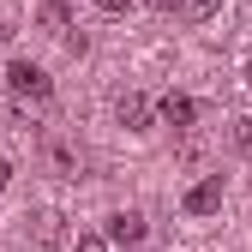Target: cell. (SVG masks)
Masks as SVG:
<instances>
[{"instance_id":"8fae6325","label":"cell","mask_w":252,"mask_h":252,"mask_svg":"<svg viewBox=\"0 0 252 252\" xmlns=\"http://www.w3.org/2000/svg\"><path fill=\"white\" fill-rule=\"evenodd\" d=\"M6 180H12V162H0V186H6Z\"/></svg>"},{"instance_id":"5bb4252c","label":"cell","mask_w":252,"mask_h":252,"mask_svg":"<svg viewBox=\"0 0 252 252\" xmlns=\"http://www.w3.org/2000/svg\"><path fill=\"white\" fill-rule=\"evenodd\" d=\"M246 84H252V60H246Z\"/></svg>"},{"instance_id":"52a82bcc","label":"cell","mask_w":252,"mask_h":252,"mask_svg":"<svg viewBox=\"0 0 252 252\" xmlns=\"http://www.w3.org/2000/svg\"><path fill=\"white\" fill-rule=\"evenodd\" d=\"M234 150H240V156H252V114H240V120H234Z\"/></svg>"},{"instance_id":"30bf717a","label":"cell","mask_w":252,"mask_h":252,"mask_svg":"<svg viewBox=\"0 0 252 252\" xmlns=\"http://www.w3.org/2000/svg\"><path fill=\"white\" fill-rule=\"evenodd\" d=\"M96 6H102V12H126V6H132V0H96Z\"/></svg>"},{"instance_id":"3957f363","label":"cell","mask_w":252,"mask_h":252,"mask_svg":"<svg viewBox=\"0 0 252 252\" xmlns=\"http://www.w3.org/2000/svg\"><path fill=\"white\" fill-rule=\"evenodd\" d=\"M156 114H162L168 126H192V120H198V102H192V96H174V90H168V96L156 102Z\"/></svg>"},{"instance_id":"ba28073f","label":"cell","mask_w":252,"mask_h":252,"mask_svg":"<svg viewBox=\"0 0 252 252\" xmlns=\"http://www.w3.org/2000/svg\"><path fill=\"white\" fill-rule=\"evenodd\" d=\"M216 6H222V0H180V12H186V18H210Z\"/></svg>"},{"instance_id":"7c38bea8","label":"cell","mask_w":252,"mask_h":252,"mask_svg":"<svg viewBox=\"0 0 252 252\" xmlns=\"http://www.w3.org/2000/svg\"><path fill=\"white\" fill-rule=\"evenodd\" d=\"M6 36H12V30H6V24H0V48H6Z\"/></svg>"},{"instance_id":"6da1fadb","label":"cell","mask_w":252,"mask_h":252,"mask_svg":"<svg viewBox=\"0 0 252 252\" xmlns=\"http://www.w3.org/2000/svg\"><path fill=\"white\" fill-rule=\"evenodd\" d=\"M6 90L18 102H48V72L30 66V60H12V66H6Z\"/></svg>"},{"instance_id":"4fadbf2b","label":"cell","mask_w":252,"mask_h":252,"mask_svg":"<svg viewBox=\"0 0 252 252\" xmlns=\"http://www.w3.org/2000/svg\"><path fill=\"white\" fill-rule=\"evenodd\" d=\"M150 6H162V12H168V6H174V0H150Z\"/></svg>"},{"instance_id":"8992f818","label":"cell","mask_w":252,"mask_h":252,"mask_svg":"<svg viewBox=\"0 0 252 252\" xmlns=\"http://www.w3.org/2000/svg\"><path fill=\"white\" fill-rule=\"evenodd\" d=\"M60 240H66L60 216H54V210H42V216H36V246H60Z\"/></svg>"},{"instance_id":"7a4b0ae2","label":"cell","mask_w":252,"mask_h":252,"mask_svg":"<svg viewBox=\"0 0 252 252\" xmlns=\"http://www.w3.org/2000/svg\"><path fill=\"white\" fill-rule=\"evenodd\" d=\"M180 210H186V216H210V210H222V174H204L192 192L180 198Z\"/></svg>"},{"instance_id":"9c48e42d","label":"cell","mask_w":252,"mask_h":252,"mask_svg":"<svg viewBox=\"0 0 252 252\" xmlns=\"http://www.w3.org/2000/svg\"><path fill=\"white\" fill-rule=\"evenodd\" d=\"M72 252H108V240H102V234H78V246H72Z\"/></svg>"},{"instance_id":"277c9868","label":"cell","mask_w":252,"mask_h":252,"mask_svg":"<svg viewBox=\"0 0 252 252\" xmlns=\"http://www.w3.org/2000/svg\"><path fill=\"white\" fill-rule=\"evenodd\" d=\"M108 240H120V246H138V240H144V216H132V210L108 216Z\"/></svg>"},{"instance_id":"5b68a950","label":"cell","mask_w":252,"mask_h":252,"mask_svg":"<svg viewBox=\"0 0 252 252\" xmlns=\"http://www.w3.org/2000/svg\"><path fill=\"white\" fill-rule=\"evenodd\" d=\"M144 120H150V102L126 90V96H120V126H144Z\"/></svg>"}]
</instances>
